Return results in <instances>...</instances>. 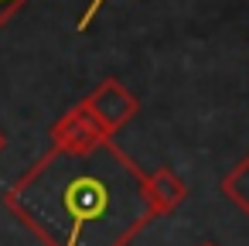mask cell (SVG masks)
I'll use <instances>...</instances> for the list:
<instances>
[{"label": "cell", "instance_id": "4", "mask_svg": "<svg viewBox=\"0 0 249 246\" xmlns=\"http://www.w3.org/2000/svg\"><path fill=\"white\" fill-rule=\"evenodd\" d=\"M184 198H188V185L171 168H154L147 174V202H150V208H154L157 219L160 215H171Z\"/></svg>", "mask_w": 249, "mask_h": 246}, {"label": "cell", "instance_id": "1", "mask_svg": "<svg viewBox=\"0 0 249 246\" xmlns=\"http://www.w3.org/2000/svg\"><path fill=\"white\" fill-rule=\"evenodd\" d=\"M4 205L45 246H130L157 219L147 174L116 140L89 154H41L4 191Z\"/></svg>", "mask_w": 249, "mask_h": 246}, {"label": "cell", "instance_id": "3", "mask_svg": "<svg viewBox=\"0 0 249 246\" xmlns=\"http://www.w3.org/2000/svg\"><path fill=\"white\" fill-rule=\"evenodd\" d=\"M82 106L96 116V123H99L109 137L120 133V130L137 116V110H140L137 96H133L120 79H103V82L82 99Z\"/></svg>", "mask_w": 249, "mask_h": 246}, {"label": "cell", "instance_id": "5", "mask_svg": "<svg viewBox=\"0 0 249 246\" xmlns=\"http://www.w3.org/2000/svg\"><path fill=\"white\" fill-rule=\"evenodd\" d=\"M222 195L242 212V215H249V154H242L225 174H222Z\"/></svg>", "mask_w": 249, "mask_h": 246}, {"label": "cell", "instance_id": "7", "mask_svg": "<svg viewBox=\"0 0 249 246\" xmlns=\"http://www.w3.org/2000/svg\"><path fill=\"white\" fill-rule=\"evenodd\" d=\"M4 147H7V133L0 130V154H4Z\"/></svg>", "mask_w": 249, "mask_h": 246}, {"label": "cell", "instance_id": "6", "mask_svg": "<svg viewBox=\"0 0 249 246\" xmlns=\"http://www.w3.org/2000/svg\"><path fill=\"white\" fill-rule=\"evenodd\" d=\"M24 4H28V0H0V28H4V24H7Z\"/></svg>", "mask_w": 249, "mask_h": 246}, {"label": "cell", "instance_id": "2", "mask_svg": "<svg viewBox=\"0 0 249 246\" xmlns=\"http://www.w3.org/2000/svg\"><path fill=\"white\" fill-rule=\"evenodd\" d=\"M106 140H113V137L96 123V116L82 103L65 110L48 130V144H52L48 151H62V154H89Z\"/></svg>", "mask_w": 249, "mask_h": 246}, {"label": "cell", "instance_id": "8", "mask_svg": "<svg viewBox=\"0 0 249 246\" xmlns=\"http://www.w3.org/2000/svg\"><path fill=\"white\" fill-rule=\"evenodd\" d=\"M201 246H218V243H201Z\"/></svg>", "mask_w": 249, "mask_h": 246}]
</instances>
